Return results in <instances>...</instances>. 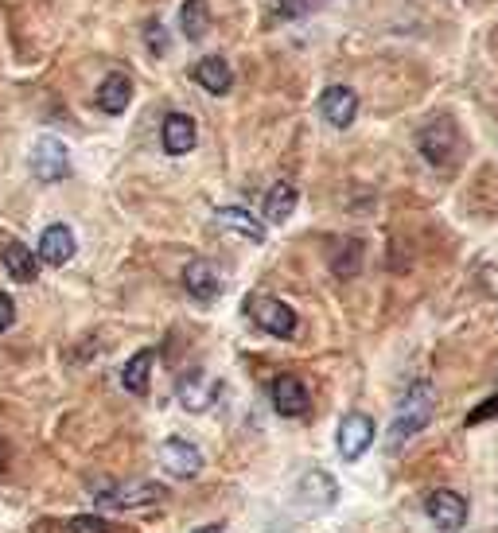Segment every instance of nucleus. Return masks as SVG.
<instances>
[{
  "mask_svg": "<svg viewBox=\"0 0 498 533\" xmlns=\"http://www.w3.org/2000/svg\"><path fill=\"white\" fill-rule=\"evenodd\" d=\"M195 82H199L207 94H226V90L234 86V71H230V63H226V59L207 55V59H199V63H195Z\"/></svg>",
  "mask_w": 498,
  "mask_h": 533,
  "instance_id": "obj_15",
  "label": "nucleus"
},
{
  "mask_svg": "<svg viewBox=\"0 0 498 533\" xmlns=\"http://www.w3.org/2000/svg\"><path fill=\"white\" fill-rule=\"evenodd\" d=\"M148 47H152V51H164V28H160V24L148 28Z\"/></svg>",
  "mask_w": 498,
  "mask_h": 533,
  "instance_id": "obj_26",
  "label": "nucleus"
},
{
  "mask_svg": "<svg viewBox=\"0 0 498 533\" xmlns=\"http://www.w3.org/2000/svg\"><path fill=\"white\" fill-rule=\"evenodd\" d=\"M12 323H16V304H12L8 292H0V335H4Z\"/></svg>",
  "mask_w": 498,
  "mask_h": 533,
  "instance_id": "obj_24",
  "label": "nucleus"
},
{
  "mask_svg": "<svg viewBox=\"0 0 498 533\" xmlns=\"http://www.w3.org/2000/svg\"><path fill=\"white\" fill-rule=\"evenodd\" d=\"M183 288L195 296V300H214L218 292H222V273L214 269L211 261H203V257H195L187 269H183Z\"/></svg>",
  "mask_w": 498,
  "mask_h": 533,
  "instance_id": "obj_11",
  "label": "nucleus"
},
{
  "mask_svg": "<svg viewBox=\"0 0 498 533\" xmlns=\"http://www.w3.org/2000/svg\"><path fill=\"white\" fill-rule=\"evenodd\" d=\"M296 187L292 183H277L269 195H265V222H273V226H285L292 211H296Z\"/></svg>",
  "mask_w": 498,
  "mask_h": 533,
  "instance_id": "obj_19",
  "label": "nucleus"
},
{
  "mask_svg": "<svg viewBox=\"0 0 498 533\" xmlns=\"http://www.w3.org/2000/svg\"><path fill=\"white\" fill-rule=\"evenodd\" d=\"M133 102V82L125 78V74H109L106 82L98 86V109H106V113H125Z\"/></svg>",
  "mask_w": 498,
  "mask_h": 533,
  "instance_id": "obj_18",
  "label": "nucleus"
},
{
  "mask_svg": "<svg viewBox=\"0 0 498 533\" xmlns=\"http://www.w3.org/2000/svg\"><path fill=\"white\" fill-rule=\"evenodd\" d=\"M421 156H425L432 168H444V164H452L456 160V152H460V129L448 121V117H440V121H428L425 129H421Z\"/></svg>",
  "mask_w": 498,
  "mask_h": 533,
  "instance_id": "obj_2",
  "label": "nucleus"
},
{
  "mask_svg": "<svg viewBox=\"0 0 498 533\" xmlns=\"http://www.w3.org/2000/svg\"><path fill=\"white\" fill-rule=\"evenodd\" d=\"M28 168L39 183H59V179L71 176V156H67V144L59 137H39L32 144V156H28Z\"/></svg>",
  "mask_w": 498,
  "mask_h": 533,
  "instance_id": "obj_3",
  "label": "nucleus"
},
{
  "mask_svg": "<svg viewBox=\"0 0 498 533\" xmlns=\"http://www.w3.org/2000/svg\"><path fill=\"white\" fill-rule=\"evenodd\" d=\"M214 222H218L222 230H234L238 238H246L253 246L265 242V226H261L249 211H242V207H218V211H214Z\"/></svg>",
  "mask_w": 498,
  "mask_h": 533,
  "instance_id": "obj_14",
  "label": "nucleus"
},
{
  "mask_svg": "<svg viewBox=\"0 0 498 533\" xmlns=\"http://www.w3.org/2000/svg\"><path fill=\"white\" fill-rule=\"evenodd\" d=\"M195 533H222L218 526H203V530H195Z\"/></svg>",
  "mask_w": 498,
  "mask_h": 533,
  "instance_id": "obj_27",
  "label": "nucleus"
},
{
  "mask_svg": "<svg viewBox=\"0 0 498 533\" xmlns=\"http://www.w3.org/2000/svg\"><path fill=\"white\" fill-rule=\"evenodd\" d=\"M308 405H312L308 386H304L296 374H281V378L273 382V409H277L281 417H304Z\"/></svg>",
  "mask_w": 498,
  "mask_h": 533,
  "instance_id": "obj_10",
  "label": "nucleus"
},
{
  "mask_svg": "<svg viewBox=\"0 0 498 533\" xmlns=\"http://www.w3.org/2000/svg\"><path fill=\"white\" fill-rule=\"evenodd\" d=\"M211 393H214V386L207 382L203 370H187V374L179 378V401H183V409H191V413H203V409L211 405Z\"/></svg>",
  "mask_w": 498,
  "mask_h": 533,
  "instance_id": "obj_17",
  "label": "nucleus"
},
{
  "mask_svg": "<svg viewBox=\"0 0 498 533\" xmlns=\"http://www.w3.org/2000/svg\"><path fill=\"white\" fill-rule=\"evenodd\" d=\"M160 463H164L176 479H195V475L203 471V452H199L191 440H183V436H168V440L160 444Z\"/></svg>",
  "mask_w": 498,
  "mask_h": 533,
  "instance_id": "obj_7",
  "label": "nucleus"
},
{
  "mask_svg": "<svg viewBox=\"0 0 498 533\" xmlns=\"http://www.w3.org/2000/svg\"><path fill=\"white\" fill-rule=\"evenodd\" d=\"M432 417H436V390H432V382L421 378V382L409 386L401 409H397V417H393L390 444L393 448H401L405 440H413L417 432H425V428L432 425Z\"/></svg>",
  "mask_w": 498,
  "mask_h": 533,
  "instance_id": "obj_1",
  "label": "nucleus"
},
{
  "mask_svg": "<svg viewBox=\"0 0 498 533\" xmlns=\"http://www.w3.org/2000/svg\"><path fill=\"white\" fill-rule=\"evenodd\" d=\"M374 436H378V432H374V421H370L366 413H347L343 425H339V440H335V444H339V456L347 463L362 460L366 448L374 444Z\"/></svg>",
  "mask_w": 498,
  "mask_h": 533,
  "instance_id": "obj_6",
  "label": "nucleus"
},
{
  "mask_svg": "<svg viewBox=\"0 0 498 533\" xmlns=\"http://www.w3.org/2000/svg\"><path fill=\"white\" fill-rule=\"evenodd\" d=\"M312 4L316 0H277V12L281 16H304V12H312Z\"/></svg>",
  "mask_w": 498,
  "mask_h": 533,
  "instance_id": "obj_23",
  "label": "nucleus"
},
{
  "mask_svg": "<svg viewBox=\"0 0 498 533\" xmlns=\"http://www.w3.org/2000/svg\"><path fill=\"white\" fill-rule=\"evenodd\" d=\"M152 362L156 355L152 351H137V355L125 362V370H121V386L129 393H148V374H152Z\"/></svg>",
  "mask_w": 498,
  "mask_h": 533,
  "instance_id": "obj_21",
  "label": "nucleus"
},
{
  "mask_svg": "<svg viewBox=\"0 0 498 533\" xmlns=\"http://www.w3.org/2000/svg\"><path fill=\"white\" fill-rule=\"evenodd\" d=\"M249 312H253V323H257L265 335H273V339H292V335H296V312L288 308L285 300L257 296V300L249 304Z\"/></svg>",
  "mask_w": 498,
  "mask_h": 533,
  "instance_id": "obj_4",
  "label": "nucleus"
},
{
  "mask_svg": "<svg viewBox=\"0 0 498 533\" xmlns=\"http://www.w3.org/2000/svg\"><path fill=\"white\" fill-rule=\"evenodd\" d=\"M168 491L160 483H125V487H106L98 502L113 506V510H133V506H152V502H164Z\"/></svg>",
  "mask_w": 498,
  "mask_h": 533,
  "instance_id": "obj_8",
  "label": "nucleus"
},
{
  "mask_svg": "<svg viewBox=\"0 0 498 533\" xmlns=\"http://www.w3.org/2000/svg\"><path fill=\"white\" fill-rule=\"evenodd\" d=\"M487 417H498V393L495 397H487V401H483V409H475L467 421H471V425H479V421H487Z\"/></svg>",
  "mask_w": 498,
  "mask_h": 533,
  "instance_id": "obj_25",
  "label": "nucleus"
},
{
  "mask_svg": "<svg viewBox=\"0 0 498 533\" xmlns=\"http://www.w3.org/2000/svg\"><path fill=\"white\" fill-rule=\"evenodd\" d=\"M4 269H8L12 281L32 285V281L39 277V257L24 246V242H12V246H4Z\"/></svg>",
  "mask_w": 498,
  "mask_h": 533,
  "instance_id": "obj_16",
  "label": "nucleus"
},
{
  "mask_svg": "<svg viewBox=\"0 0 498 533\" xmlns=\"http://www.w3.org/2000/svg\"><path fill=\"white\" fill-rule=\"evenodd\" d=\"M320 113L327 117V125L347 129V125H355L358 117V94L351 86H327L320 98Z\"/></svg>",
  "mask_w": 498,
  "mask_h": 533,
  "instance_id": "obj_9",
  "label": "nucleus"
},
{
  "mask_svg": "<svg viewBox=\"0 0 498 533\" xmlns=\"http://www.w3.org/2000/svg\"><path fill=\"white\" fill-rule=\"evenodd\" d=\"M467 498L456 495V491H448V487H440V491H432L425 498V514L436 522V530L440 533H456L463 530V522H467Z\"/></svg>",
  "mask_w": 498,
  "mask_h": 533,
  "instance_id": "obj_5",
  "label": "nucleus"
},
{
  "mask_svg": "<svg viewBox=\"0 0 498 533\" xmlns=\"http://www.w3.org/2000/svg\"><path fill=\"white\" fill-rule=\"evenodd\" d=\"M71 257H74L71 226L55 222V226H47V230L39 234V261H47V265H67Z\"/></svg>",
  "mask_w": 498,
  "mask_h": 533,
  "instance_id": "obj_13",
  "label": "nucleus"
},
{
  "mask_svg": "<svg viewBox=\"0 0 498 533\" xmlns=\"http://www.w3.org/2000/svg\"><path fill=\"white\" fill-rule=\"evenodd\" d=\"M195 121L187 113H168L164 117V129H160V141H164V152L168 156H187L195 148Z\"/></svg>",
  "mask_w": 498,
  "mask_h": 533,
  "instance_id": "obj_12",
  "label": "nucleus"
},
{
  "mask_svg": "<svg viewBox=\"0 0 498 533\" xmlns=\"http://www.w3.org/2000/svg\"><path fill=\"white\" fill-rule=\"evenodd\" d=\"M179 28H183V36L191 39V43H199V39L211 32V8H207V0H187L183 4V12H179Z\"/></svg>",
  "mask_w": 498,
  "mask_h": 533,
  "instance_id": "obj_20",
  "label": "nucleus"
},
{
  "mask_svg": "<svg viewBox=\"0 0 498 533\" xmlns=\"http://www.w3.org/2000/svg\"><path fill=\"white\" fill-rule=\"evenodd\" d=\"M71 533H109V526L98 518V514H82L71 522Z\"/></svg>",
  "mask_w": 498,
  "mask_h": 533,
  "instance_id": "obj_22",
  "label": "nucleus"
},
{
  "mask_svg": "<svg viewBox=\"0 0 498 533\" xmlns=\"http://www.w3.org/2000/svg\"><path fill=\"white\" fill-rule=\"evenodd\" d=\"M4 460H8V452H4V444H0V467H4Z\"/></svg>",
  "mask_w": 498,
  "mask_h": 533,
  "instance_id": "obj_28",
  "label": "nucleus"
}]
</instances>
